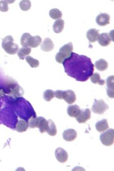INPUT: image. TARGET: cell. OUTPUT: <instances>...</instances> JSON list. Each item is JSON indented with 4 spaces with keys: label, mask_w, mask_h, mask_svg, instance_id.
<instances>
[{
    "label": "cell",
    "mask_w": 114,
    "mask_h": 171,
    "mask_svg": "<svg viewBox=\"0 0 114 171\" xmlns=\"http://www.w3.org/2000/svg\"><path fill=\"white\" fill-rule=\"evenodd\" d=\"M62 64L68 75L80 82L88 80L94 71V65L89 58L74 52L64 60Z\"/></svg>",
    "instance_id": "6da1fadb"
},
{
    "label": "cell",
    "mask_w": 114,
    "mask_h": 171,
    "mask_svg": "<svg viewBox=\"0 0 114 171\" xmlns=\"http://www.w3.org/2000/svg\"><path fill=\"white\" fill-rule=\"evenodd\" d=\"M14 38L11 36H8L3 39L2 46L6 53L14 55L19 50V46L14 42Z\"/></svg>",
    "instance_id": "7a4b0ae2"
},
{
    "label": "cell",
    "mask_w": 114,
    "mask_h": 171,
    "mask_svg": "<svg viewBox=\"0 0 114 171\" xmlns=\"http://www.w3.org/2000/svg\"><path fill=\"white\" fill-rule=\"evenodd\" d=\"M73 50V46L72 42L65 44L60 49L59 52L57 54L55 59L57 63H62L64 60L69 57Z\"/></svg>",
    "instance_id": "3957f363"
},
{
    "label": "cell",
    "mask_w": 114,
    "mask_h": 171,
    "mask_svg": "<svg viewBox=\"0 0 114 171\" xmlns=\"http://www.w3.org/2000/svg\"><path fill=\"white\" fill-rule=\"evenodd\" d=\"M29 125L31 128H39L41 133H45L46 131L47 120L42 117H33L30 119Z\"/></svg>",
    "instance_id": "277c9868"
},
{
    "label": "cell",
    "mask_w": 114,
    "mask_h": 171,
    "mask_svg": "<svg viewBox=\"0 0 114 171\" xmlns=\"http://www.w3.org/2000/svg\"><path fill=\"white\" fill-rule=\"evenodd\" d=\"M100 140L102 144L105 146H111L114 144V129H109L102 133L100 136Z\"/></svg>",
    "instance_id": "5b68a950"
},
{
    "label": "cell",
    "mask_w": 114,
    "mask_h": 171,
    "mask_svg": "<svg viewBox=\"0 0 114 171\" xmlns=\"http://www.w3.org/2000/svg\"><path fill=\"white\" fill-rule=\"evenodd\" d=\"M109 109V106L102 99H95L92 110L94 113L99 115L104 114L106 110Z\"/></svg>",
    "instance_id": "8992f818"
},
{
    "label": "cell",
    "mask_w": 114,
    "mask_h": 171,
    "mask_svg": "<svg viewBox=\"0 0 114 171\" xmlns=\"http://www.w3.org/2000/svg\"><path fill=\"white\" fill-rule=\"evenodd\" d=\"M56 158L57 160L61 163H65L67 162L68 158V155L67 151L62 147H58L56 150L55 152Z\"/></svg>",
    "instance_id": "52a82bcc"
},
{
    "label": "cell",
    "mask_w": 114,
    "mask_h": 171,
    "mask_svg": "<svg viewBox=\"0 0 114 171\" xmlns=\"http://www.w3.org/2000/svg\"><path fill=\"white\" fill-rule=\"evenodd\" d=\"M91 117V112L89 109H86L84 110L81 111L79 115L76 117V119L79 124L85 123L87 120L90 119Z\"/></svg>",
    "instance_id": "ba28073f"
},
{
    "label": "cell",
    "mask_w": 114,
    "mask_h": 171,
    "mask_svg": "<svg viewBox=\"0 0 114 171\" xmlns=\"http://www.w3.org/2000/svg\"><path fill=\"white\" fill-rule=\"evenodd\" d=\"M62 99H64L67 103L71 104L75 102L76 97L74 91L69 90L63 91Z\"/></svg>",
    "instance_id": "9c48e42d"
},
{
    "label": "cell",
    "mask_w": 114,
    "mask_h": 171,
    "mask_svg": "<svg viewBox=\"0 0 114 171\" xmlns=\"http://www.w3.org/2000/svg\"><path fill=\"white\" fill-rule=\"evenodd\" d=\"M77 132L73 129L66 130L62 133L63 139L67 142L73 141L77 137Z\"/></svg>",
    "instance_id": "30bf717a"
},
{
    "label": "cell",
    "mask_w": 114,
    "mask_h": 171,
    "mask_svg": "<svg viewBox=\"0 0 114 171\" xmlns=\"http://www.w3.org/2000/svg\"><path fill=\"white\" fill-rule=\"evenodd\" d=\"M110 16L108 14L106 13L100 14L97 15L96 18V22L100 26H105L110 23Z\"/></svg>",
    "instance_id": "8fae6325"
},
{
    "label": "cell",
    "mask_w": 114,
    "mask_h": 171,
    "mask_svg": "<svg viewBox=\"0 0 114 171\" xmlns=\"http://www.w3.org/2000/svg\"><path fill=\"white\" fill-rule=\"evenodd\" d=\"M97 41L101 46L106 47L110 44L112 40L108 33H102L99 35Z\"/></svg>",
    "instance_id": "7c38bea8"
},
{
    "label": "cell",
    "mask_w": 114,
    "mask_h": 171,
    "mask_svg": "<svg viewBox=\"0 0 114 171\" xmlns=\"http://www.w3.org/2000/svg\"><path fill=\"white\" fill-rule=\"evenodd\" d=\"M54 48V44L50 38H46L42 43L41 49L44 52H50Z\"/></svg>",
    "instance_id": "4fadbf2b"
},
{
    "label": "cell",
    "mask_w": 114,
    "mask_h": 171,
    "mask_svg": "<svg viewBox=\"0 0 114 171\" xmlns=\"http://www.w3.org/2000/svg\"><path fill=\"white\" fill-rule=\"evenodd\" d=\"M100 35V30L95 29H90L87 32L86 36L90 42H95L97 41Z\"/></svg>",
    "instance_id": "5bb4252c"
},
{
    "label": "cell",
    "mask_w": 114,
    "mask_h": 171,
    "mask_svg": "<svg viewBox=\"0 0 114 171\" xmlns=\"http://www.w3.org/2000/svg\"><path fill=\"white\" fill-rule=\"evenodd\" d=\"M81 111V110L77 105H73L68 106L67 112L68 116L71 117L76 118L80 113Z\"/></svg>",
    "instance_id": "9a60e30c"
},
{
    "label": "cell",
    "mask_w": 114,
    "mask_h": 171,
    "mask_svg": "<svg viewBox=\"0 0 114 171\" xmlns=\"http://www.w3.org/2000/svg\"><path fill=\"white\" fill-rule=\"evenodd\" d=\"M49 135L51 136H54L57 133L56 126L53 120L49 119L47 120L46 131Z\"/></svg>",
    "instance_id": "2e32d148"
},
{
    "label": "cell",
    "mask_w": 114,
    "mask_h": 171,
    "mask_svg": "<svg viewBox=\"0 0 114 171\" xmlns=\"http://www.w3.org/2000/svg\"><path fill=\"white\" fill-rule=\"evenodd\" d=\"M95 128L96 130L100 133L107 130L109 128L107 120L106 119H103L97 122L95 124Z\"/></svg>",
    "instance_id": "e0dca14e"
},
{
    "label": "cell",
    "mask_w": 114,
    "mask_h": 171,
    "mask_svg": "<svg viewBox=\"0 0 114 171\" xmlns=\"http://www.w3.org/2000/svg\"><path fill=\"white\" fill-rule=\"evenodd\" d=\"M64 21L62 19H58L56 21L53 26L54 32L57 34L61 33L64 29Z\"/></svg>",
    "instance_id": "ac0fdd59"
},
{
    "label": "cell",
    "mask_w": 114,
    "mask_h": 171,
    "mask_svg": "<svg viewBox=\"0 0 114 171\" xmlns=\"http://www.w3.org/2000/svg\"><path fill=\"white\" fill-rule=\"evenodd\" d=\"M28 123L23 119H20L16 124V130L18 132L21 133L27 130L29 128Z\"/></svg>",
    "instance_id": "d6986e66"
},
{
    "label": "cell",
    "mask_w": 114,
    "mask_h": 171,
    "mask_svg": "<svg viewBox=\"0 0 114 171\" xmlns=\"http://www.w3.org/2000/svg\"><path fill=\"white\" fill-rule=\"evenodd\" d=\"M95 68L100 71H104L107 69L108 63L103 59H100L96 61L95 64Z\"/></svg>",
    "instance_id": "ffe728a7"
},
{
    "label": "cell",
    "mask_w": 114,
    "mask_h": 171,
    "mask_svg": "<svg viewBox=\"0 0 114 171\" xmlns=\"http://www.w3.org/2000/svg\"><path fill=\"white\" fill-rule=\"evenodd\" d=\"M32 36L29 33H26L23 34L21 38V44L23 47H29L30 42Z\"/></svg>",
    "instance_id": "44dd1931"
},
{
    "label": "cell",
    "mask_w": 114,
    "mask_h": 171,
    "mask_svg": "<svg viewBox=\"0 0 114 171\" xmlns=\"http://www.w3.org/2000/svg\"><path fill=\"white\" fill-rule=\"evenodd\" d=\"M90 80L93 83L95 84H97L101 86L104 85L105 83V80L101 79L100 76L98 73H93V75L90 76Z\"/></svg>",
    "instance_id": "7402d4cb"
},
{
    "label": "cell",
    "mask_w": 114,
    "mask_h": 171,
    "mask_svg": "<svg viewBox=\"0 0 114 171\" xmlns=\"http://www.w3.org/2000/svg\"><path fill=\"white\" fill-rule=\"evenodd\" d=\"M31 52V47H22L19 49L17 55L20 60H24L25 57L28 56Z\"/></svg>",
    "instance_id": "603a6c76"
},
{
    "label": "cell",
    "mask_w": 114,
    "mask_h": 171,
    "mask_svg": "<svg viewBox=\"0 0 114 171\" xmlns=\"http://www.w3.org/2000/svg\"><path fill=\"white\" fill-rule=\"evenodd\" d=\"M41 38L39 36H32L30 42V47L32 48H36L41 44Z\"/></svg>",
    "instance_id": "cb8c5ba5"
},
{
    "label": "cell",
    "mask_w": 114,
    "mask_h": 171,
    "mask_svg": "<svg viewBox=\"0 0 114 171\" xmlns=\"http://www.w3.org/2000/svg\"><path fill=\"white\" fill-rule=\"evenodd\" d=\"M49 15L52 19L56 20L61 18L62 14L61 11H60L58 8H53L49 11Z\"/></svg>",
    "instance_id": "d4e9b609"
},
{
    "label": "cell",
    "mask_w": 114,
    "mask_h": 171,
    "mask_svg": "<svg viewBox=\"0 0 114 171\" xmlns=\"http://www.w3.org/2000/svg\"><path fill=\"white\" fill-rule=\"evenodd\" d=\"M26 61L29 63L30 67L33 68H36L39 67L40 62L36 59H35L30 56H28L25 57Z\"/></svg>",
    "instance_id": "484cf974"
},
{
    "label": "cell",
    "mask_w": 114,
    "mask_h": 171,
    "mask_svg": "<svg viewBox=\"0 0 114 171\" xmlns=\"http://www.w3.org/2000/svg\"><path fill=\"white\" fill-rule=\"evenodd\" d=\"M43 97L45 101L50 102L55 97V92L51 90H47L43 93Z\"/></svg>",
    "instance_id": "4316f807"
},
{
    "label": "cell",
    "mask_w": 114,
    "mask_h": 171,
    "mask_svg": "<svg viewBox=\"0 0 114 171\" xmlns=\"http://www.w3.org/2000/svg\"><path fill=\"white\" fill-rule=\"evenodd\" d=\"M19 7L23 11H28L31 8V2L29 0H23L19 3Z\"/></svg>",
    "instance_id": "83f0119b"
},
{
    "label": "cell",
    "mask_w": 114,
    "mask_h": 171,
    "mask_svg": "<svg viewBox=\"0 0 114 171\" xmlns=\"http://www.w3.org/2000/svg\"><path fill=\"white\" fill-rule=\"evenodd\" d=\"M106 84L108 89L114 90V76L113 75L110 76L106 80Z\"/></svg>",
    "instance_id": "f1b7e54d"
},
{
    "label": "cell",
    "mask_w": 114,
    "mask_h": 171,
    "mask_svg": "<svg viewBox=\"0 0 114 171\" xmlns=\"http://www.w3.org/2000/svg\"><path fill=\"white\" fill-rule=\"evenodd\" d=\"M8 1H0V11L6 13L8 10Z\"/></svg>",
    "instance_id": "f546056e"
},
{
    "label": "cell",
    "mask_w": 114,
    "mask_h": 171,
    "mask_svg": "<svg viewBox=\"0 0 114 171\" xmlns=\"http://www.w3.org/2000/svg\"><path fill=\"white\" fill-rule=\"evenodd\" d=\"M63 91L58 90L55 92V96L56 98L59 99H62Z\"/></svg>",
    "instance_id": "4dcf8cb0"
},
{
    "label": "cell",
    "mask_w": 114,
    "mask_h": 171,
    "mask_svg": "<svg viewBox=\"0 0 114 171\" xmlns=\"http://www.w3.org/2000/svg\"><path fill=\"white\" fill-rule=\"evenodd\" d=\"M107 93L108 96L111 98H114V90L113 89H108L107 90Z\"/></svg>",
    "instance_id": "1f68e13d"
}]
</instances>
